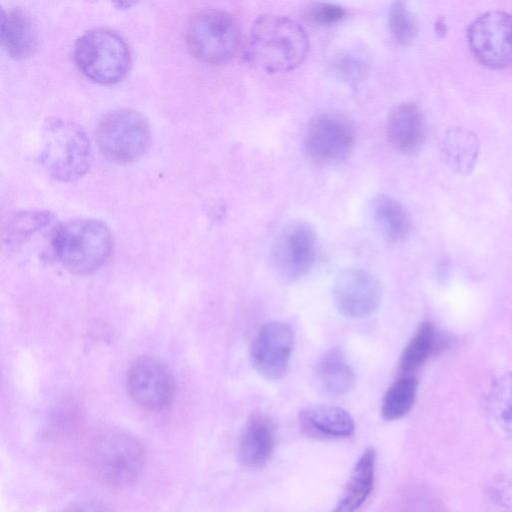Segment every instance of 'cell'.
Wrapping results in <instances>:
<instances>
[{"mask_svg": "<svg viewBox=\"0 0 512 512\" xmlns=\"http://www.w3.org/2000/svg\"><path fill=\"white\" fill-rule=\"evenodd\" d=\"M309 40L304 28L281 15L264 14L253 22L248 42L253 64L266 73H283L305 59Z\"/></svg>", "mask_w": 512, "mask_h": 512, "instance_id": "obj_1", "label": "cell"}, {"mask_svg": "<svg viewBox=\"0 0 512 512\" xmlns=\"http://www.w3.org/2000/svg\"><path fill=\"white\" fill-rule=\"evenodd\" d=\"M51 247L57 260L75 274H90L109 260L113 238L105 223L90 218L73 219L51 231Z\"/></svg>", "mask_w": 512, "mask_h": 512, "instance_id": "obj_2", "label": "cell"}, {"mask_svg": "<svg viewBox=\"0 0 512 512\" xmlns=\"http://www.w3.org/2000/svg\"><path fill=\"white\" fill-rule=\"evenodd\" d=\"M85 458L89 470L99 481L112 487H126L140 476L145 451L132 435L117 429H106L91 439Z\"/></svg>", "mask_w": 512, "mask_h": 512, "instance_id": "obj_3", "label": "cell"}, {"mask_svg": "<svg viewBox=\"0 0 512 512\" xmlns=\"http://www.w3.org/2000/svg\"><path fill=\"white\" fill-rule=\"evenodd\" d=\"M39 159L53 178L72 182L88 171L92 161L91 145L78 124L64 119H49L43 127Z\"/></svg>", "mask_w": 512, "mask_h": 512, "instance_id": "obj_4", "label": "cell"}, {"mask_svg": "<svg viewBox=\"0 0 512 512\" xmlns=\"http://www.w3.org/2000/svg\"><path fill=\"white\" fill-rule=\"evenodd\" d=\"M74 59L87 78L112 84L126 75L131 56L127 43L118 33L97 28L84 32L76 40Z\"/></svg>", "mask_w": 512, "mask_h": 512, "instance_id": "obj_5", "label": "cell"}, {"mask_svg": "<svg viewBox=\"0 0 512 512\" xmlns=\"http://www.w3.org/2000/svg\"><path fill=\"white\" fill-rule=\"evenodd\" d=\"M187 42L198 59L212 64L223 63L231 59L238 50L239 26L227 12L202 10L189 20Z\"/></svg>", "mask_w": 512, "mask_h": 512, "instance_id": "obj_6", "label": "cell"}, {"mask_svg": "<svg viewBox=\"0 0 512 512\" xmlns=\"http://www.w3.org/2000/svg\"><path fill=\"white\" fill-rule=\"evenodd\" d=\"M96 140L106 158L117 163H128L139 158L148 148L150 129L140 112L119 108L99 121Z\"/></svg>", "mask_w": 512, "mask_h": 512, "instance_id": "obj_7", "label": "cell"}, {"mask_svg": "<svg viewBox=\"0 0 512 512\" xmlns=\"http://www.w3.org/2000/svg\"><path fill=\"white\" fill-rule=\"evenodd\" d=\"M317 257V237L304 222H293L277 235L271 248V264L276 275L286 282L305 276Z\"/></svg>", "mask_w": 512, "mask_h": 512, "instance_id": "obj_8", "label": "cell"}, {"mask_svg": "<svg viewBox=\"0 0 512 512\" xmlns=\"http://www.w3.org/2000/svg\"><path fill=\"white\" fill-rule=\"evenodd\" d=\"M467 37L483 65L494 69L512 65V14L501 10L482 13L470 24Z\"/></svg>", "mask_w": 512, "mask_h": 512, "instance_id": "obj_9", "label": "cell"}, {"mask_svg": "<svg viewBox=\"0 0 512 512\" xmlns=\"http://www.w3.org/2000/svg\"><path fill=\"white\" fill-rule=\"evenodd\" d=\"M355 143L352 123L343 115L323 112L309 122L304 148L307 156L318 164H331L345 159Z\"/></svg>", "mask_w": 512, "mask_h": 512, "instance_id": "obj_10", "label": "cell"}, {"mask_svg": "<svg viewBox=\"0 0 512 512\" xmlns=\"http://www.w3.org/2000/svg\"><path fill=\"white\" fill-rule=\"evenodd\" d=\"M127 388L132 399L149 410H162L173 400L175 380L169 367L151 356L138 358L127 374Z\"/></svg>", "mask_w": 512, "mask_h": 512, "instance_id": "obj_11", "label": "cell"}, {"mask_svg": "<svg viewBox=\"0 0 512 512\" xmlns=\"http://www.w3.org/2000/svg\"><path fill=\"white\" fill-rule=\"evenodd\" d=\"M293 346L294 332L289 324L281 321L266 323L251 343V364L265 379H280L288 370Z\"/></svg>", "mask_w": 512, "mask_h": 512, "instance_id": "obj_12", "label": "cell"}, {"mask_svg": "<svg viewBox=\"0 0 512 512\" xmlns=\"http://www.w3.org/2000/svg\"><path fill=\"white\" fill-rule=\"evenodd\" d=\"M383 289L379 280L361 268H347L333 285V299L344 316L358 318L373 313L381 304Z\"/></svg>", "mask_w": 512, "mask_h": 512, "instance_id": "obj_13", "label": "cell"}, {"mask_svg": "<svg viewBox=\"0 0 512 512\" xmlns=\"http://www.w3.org/2000/svg\"><path fill=\"white\" fill-rule=\"evenodd\" d=\"M275 441L276 429L271 418L261 412L253 413L238 442L239 462L251 469L264 467L274 452Z\"/></svg>", "mask_w": 512, "mask_h": 512, "instance_id": "obj_14", "label": "cell"}, {"mask_svg": "<svg viewBox=\"0 0 512 512\" xmlns=\"http://www.w3.org/2000/svg\"><path fill=\"white\" fill-rule=\"evenodd\" d=\"M386 133L397 151L413 154L420 150L426 137V122L421 109L412 102L396 106L387 118Z\"/></svg>", "mask_w": 512, "mask_h": 512, "instance_id": "obj_15", "label": "cell"}, {"mask_svg": "<svg viewBox=\"0 0 512 512\" xmlns=\"http://www.w3.org/2000/svg\"><path fill=\"white\" fill-rule=\"evenodd\" d=\"M302 431L317 439H341L354 433L351 415L338 406L319 404L302 409L299 413Z\"/></svg>", "mask_w": 512, "mask_h": 512, "instance_id": "obj_16", "label": "cell"}, {"mask_svg": "<svg viewBox=\"0 0 512 512\" xmlns=\"http://www.w3.org/2000/svg\"><path fill=\"white\" fill-rule=\"evenodd\" d=\"M376 452L367 448L358 458L331 512H357L370 496L375 479Z\"/></svg>", "mask_w": 512, "mask_h": 512, "instance_id": "obj_17", "label": "cell"}, {"mask_svg": "<svg viewBox=\"0 0 512 512\" xmlns=\"http://www.w3.org/2000/svg\"><path fill=\"white\" fill-rule=\"evenodd\" d=\"M480 142L471 130L454 126L444 133L441 142V154L444 162L452 170L460 174L472 171L477 161Z\"/></svg>", "mask_w": 512, "mask_h": 512, "instance_id": "obj_18", "label": "cell"}, {"mask_svg": "<svg viewBox=\"0 0 512 512\" xmlns=\"http://www.w3.org/2000/svg\"><path fill=\"white\" fill-rule=\"evenodd\" d=\"M371 211L377 229L388 242L400 243L410 235L411 217L404 206L392 196H376L372 201Z\"/></svg>", "mask_w": 512, "mask_h": 512, "instance_id": "obj_19", "label": "cell"}, {"mask_svg": "<svg viewBox=\"0 0 512 512\" xmlns=\"http://www.w3.org/2000/svg\"><path fill=\"white\" fill-rule=\"evenodd\" d=\"M314 379L322 393L339 396L353 387L355 374L344 353L339 349H333L317 362Z\"/></svg>", "mask_w": 512, "mask_h": 512, "instance_id": "obj_20", "label": "cell"}, {"mask_svg": "<svg viewBox=\"0 0 512 512\" xmlns=\"http://www.w3.org/2000/svg\"><path fill=\"white\" fill-rule=\"evenodd\" d=\"M447 345V338L430 322H422L404 348L399 361L403 374H412Z\"/></svg>", "mask_w": 512, "mask_h": 512, "instance_id": "obj_21", "label": "cell"}, {"mask_svg": "<svg viewBox=\"0 0 512 512\" xmlns=\"http://www.w3.org/2000/svg\"><path fill=\"white\" fill-rule=\"evenodd\" d=\"M1 41L14 58L29 56L36 44L35 32L30 18L20 9L1 11Z\"/></svg>", "mask_w": 512, "mask_h": 512, "instance_id": "obj_22", "label": "cell"}, {"mask_svg": "<svg viewBox=\"0 0 512 512\" xmlns=\"http://www.w3.org/2000/svg\"><path fill=\"white\" fill-rule=\"evenodd\" d=\"M418 381L412 374H403L387 389L381 403V415L386 421H394L409 413L414 405Z\"/></svg>", "mask_w": 512, "mask_h": 512, "instance_id": "obj_23", "label": "cell"}, {"mask_svg": "<svg viewBox=\"0 0 512 512\" xmlns=\"http://www.w3.org/2000/svg\"><path fill=\"white\" fill-rule=\"evenodd\" d=\"M486 404L498 427L512 435V371L499 376L492 383L487 393Z\"/></svg>", "mask_w": 512, "mask_h": 512, "instance_id": "obj_24", "label": "cell"}, {"mask_svg": "<svg viewBox=\"0 0 512 512\" xmlns=\"http://www.w3.org/2000/svg\"><path fill=\"white\" fill-rule=\"evenodd\" d=\"M53 216L47 211L21 212L12 217L6 228L8 243H20L52 222Z\"/></svg>", "mask_w": 512, "mask_h": 512, "instance_id": "obj_25", "label": "cell"}, {"mask_svg": "<svg viewBox=\"0 0 512 512\" xmlns=\"http://www.w3.org/2000/svg\"><path fill=\"white\" fill-rule=\"evenodd\" d=\"M388 18L394 39L401 45L409 44L416 35L417 25L406 5L403 2H394L390 6Z\"/></svg>", "mask_w": 512, "mask_h": 512, "instance_id": "obj_26", "label": "cell"}, {"mask_svg": "<svg viewBox=\"0 0 512 512\" xmlns=\"http://www.w3.org/2000/svg\"><path fill=\"white\" fill-rule=\"evenodd\" d=\"M486 490L496 512H512V470L495 474Z\"/></svg>", "mask_w": 512, "mask_h": 512, "instance_id": "obj_27", "label": "cell"}, {"mask_svg": "<svg viewBox=\"0 0 512 512\" xmlns=\"http://www.w3.org/2000/svg\"><path fill=\"white\" fill-rule=\"evenodd\" d=\"M306 15L314 23L331 25L340 21L346 15V11L334 3L318 2L308 6Z\"/></svg>", "mask_w": 512, "mask_h": 512, "instance_id": "obj_28", "label": "cell"}, {"mask_svg": "<svg viewBox=\"0 0 512 512\" xmlns=\"http://www.w3.org/2000/svg\"><path fill=\"white\" fill-rule=\"evenodd\" d=\"M335 73L344 81L356 83L364 77L365 65L359 59L351 55L338 57L334 64Z\"/></svg>", "mask_w": 512, "mask_h": 512, "instance_id": "obj_29", "label": "cell"}, {"mask_svg": "<svg viewBox=\"0 0 512 512\" xmlns=\"http://www.w3.org/2000/svg\"><path fill=\"white\" fill-rule=\"evenodd\" d=\"M400 512H440L439 502L427 491L422 489L406 495Z\"/></svg>", "mask_w": 512, "mask_h": 512, "instance_id": "obj_30", "label": "cell"}, {"mask_svg": "<svg viewBox=\"0 0 512 512\" xmlns=\"http://www.w3.org/2000/svg\"><path fill=\"white\" fill-rule=\"evenodd\" d=\"M65 512H110L105 506L97 502H81L70 506Z\"/></svg>", "mask_w": 512, "mask_h": 512, "instance_id": "obj_31", "label": "cell"}]
</instances>
